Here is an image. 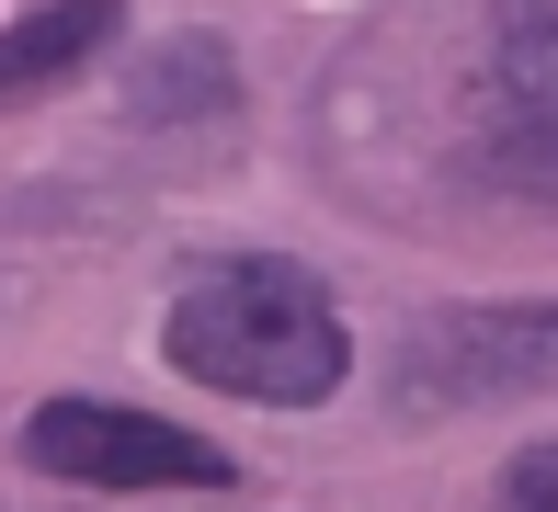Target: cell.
Here are the masks:
<instances>
[{"label":"cell","instance_id":"7a4b0ae2","mask_svg":"<svg viewBox=\"0 0 558 512\" xmlns=\"http://www.w3.org/2000/svg\"><path fill=\"white\" fill-rule=\"evenodd\" d=\"M23 467H35V478H69V490H228L240 455H217L206 432L160 422V410L46 399V410H23Z\"/></svg>","mask_w":558,"mask_h":512},{"label":"cell","instance_id":"6da1fadb","mask_svg":"<svg viewBox=\"0 0 558 512\" xmlns=\"http://www.w3.org/2000/svg\"><path fill=\"white\" fill-rule=\"evenodd\" d=\"M160 353L217 399H251V410H319L353 376V330L331 285L286 251H251V263H206L160 319Z\"/></svg>","mask_w":558,"mask_h":512},{"label":"cell","instance_id":"277c9868","mask_svg":"<svg viewBox=\"0 0 558 512\" xmlns=\"http://www.w3.org/2000/svg\"><path fill=\"white\" fill-rule=\"evenodd\" d=\"M478 125H490V160L513 171L524 194L558 205V0H524V12L490 35Z\"/></svg>","mask_w":558,"mask_h":512},{"label":"cell","instance_id":"8992f818","mask_svg":"<svg viewBox=\"0 0 558 512\" xmlns=\"http://www.w3.org/2000/svg\"><path fill=\"white\" fill-rule=\"evenodd\" d=\"M501 512H558V432H547V444H524L513 467H501Z\"/></svg>","mask_w":558,"mask_h":512},{"label":"cell","instance_id":"3957f363","mask_svg":"<svg viewBox=\"0 0 558 512\" xmlns=\"http://www.w3.org/2000/svg\"><path fill=\"white\" fill-rule=\"evenodd\" d=\"M558 388V307H456L411 330L399 399L411 410H468V399H524Z\"/></svg>","mask_w":558,"mask_h":512},{"label":"cell","instance_id":"5b68a950","mask_svg":"<svg viewBox=\"0 0 558 512\" xmlns=\"http://www.w3.org/2000/svg\"><path fill=\"white\" fill-rule=\"evenodd\" d=\"M114 46V0H46V12H23L12 35H0V102L23 92H58L81 58H104Z\"/></svg>","mask_w":558,"mask_h":512}]
</instances>
